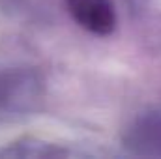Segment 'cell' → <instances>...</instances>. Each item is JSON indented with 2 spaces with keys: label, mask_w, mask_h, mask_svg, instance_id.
<instances>
[{
  "label": "cell",
  "mask_w": 161,
  "mask_h": 159,
  "mask_svg": "<svg viewBox=\"0 0 161 159\" xmlns=\"http://www.w3.org/2000/svg\"><path fill=\"white\" fill-rule=\"evenodd\" d=\"M68 8L80 26L94 34H111L116 25L111 0H68Z\"/></svg>",
  "instance_id": "cell-1"
},
{
  "label": "cell",
  "mask_w": 161,
  "mask_h": 159,
  "mask_svg": "<svg viewBox=\"0 0 161 159\" xmlns=\"http://www.w3.org/2000/svg\"><path fill=\"white\" fill-rule=\"evenodd\" d=\"M137 139L141 140L142 148L150 152H161V114L144 120L142 125L137 129Z\"/></svg>",
  "instance_id": "cell-2"
}]
</instances>
